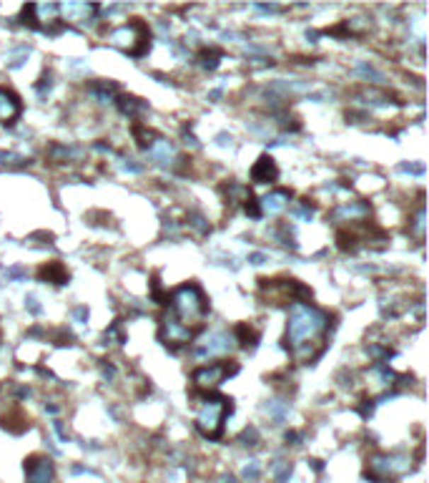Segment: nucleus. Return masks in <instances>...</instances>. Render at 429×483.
<instances>
[{
	"instance_id": "10",
	"label": "nucleus",
	"mask_w": 429,
	"mask_h": 483,
	"mask_svg": "<svg viewBox=\"0 0 429 483\" xmlns=\"http://www.w3.org/2000/svg\"><path fill=\"white\" fill-rule=\"evenodd\" d=\"M101 8L93 3H66V6H58V13L63 16L66 23H81V26H88L96 18Z\"/></svg>"
},
{
	"instance_id": "2",
	"label": "nucleus",
	"mask_w": 429,
	"mask_h": 483,
	"mask_svg": "<svg viewBox=\"0 0 429 483\" xmlns=\"http://www.w3.org/2000/svg\"><path fill=\"white\" fill-rule=\"evenodd\" d=\"M166 305L168 307H166L164 317L173 325H178V328H183L186 333L196 335L198 330L204 328V320L209 315V300H206L204 289L198 284H181L178 289L171 292Z\"/></svg>"
},
{
	"instance_id": "15",
	"label": "nucleus",
	"mask_w": 429,
	"mask_h": 483,
	"mask_svg": "<svg viewBox=\"0 0 429 483\" xmlns=\"http://www.w3.org/2000/svg\"><path fill=\"white\" fill-rule=\"evenodd\" d=\"M367 214H369L367 201H349V204H341L339 209L334 211V219H339V222H347V224H354V222H362V219H367Z\"/></svg>"
},
{
	"instance_id": "21",
	"label": "nucleus",
	"mask_w": 429,
	"mask_h": 483,
	"mask_svg": "<svg viewBox=\"0 0 429 483\" xmlns=\"http://www.w3.org/2000/svg\"><path fill=\"white\" fill-rule=\"evenodd\" d=\"M271 473L276 476V483H284L286 478L292 476V463H284V461H276L271 466Z\"/></svg>"
},
{
	"instance_id": "12",
	"label": "nucleus",
	"mask_w": 429,
	"mask_h": 483,
	"mask_svg": "<svg viewBox=\"0 0 429 483\" xmlns=\"http://www.w3.org/2000/svg\"><path fill=\"white\" fill-rule=\"evenodd\" d=\"M149 156L159 167H166V169H176V161H181L176 149H173V144L166 139H154V144L149 146Z\"/></svg>"
},
{
	"instance_id": "23",
	"label": "nucleus",
	"mask_w": 429,
	"mask_h": 483,
	"mask_svg": "<svg viewBox=\"0 0 429 483\" xmlns=\"http://www.w3.org/2000/svg\"><path fill=\"white\" fill-rule=\"evenodd\" d=\"M241 476L246 478V481H259V476H261V466H259V461H248L246 466H244Z\"/></svg>"
},
{
	"instance_id": "7",
	"label": "nucleus",
	"mask_w": 429,
	"mask_h": 483,
	"mask_svg": "<svg viewBox=\"0 0 429 483\" xmlns=\"http://www.w3.org/2000/svg\"><path fill=\"white\" fill-rule=\"evenodd\" d=\"M236 372H239V365L234 360H214V362H209V365L196 367L191 380H193V388L196 390L209 393V390L219 388L229 375H236Z\"/></svg>"
},
{
	"instance_id": "20",
	"label": "nucleus",
	"mask_w": 429,
	"mask_h": 483,
	"mask_svg": "<svg viewBox=\"0 0 429 483\" xmlns=\"http://www.w3.org/2000/svg\"><path fill=\"white\" fill-rule=\"evenodd\" d=\"M133 136H136L138 146H143V149H149V146L154 144V133L146 131V128H143L141 123H136V126H133Z\"/></svg>"
},
{
	"instance_id": "5",
	"label": "nucleus",
	"mask_w": 429,
	"mask_h": 483,
	"mask_svg": "<svg viewBox=\"0 0 429 483\" xmlns=\"http://www.w3.org/2000/svg\"><path fill=\"white\" fill-rule=\"evenodd\" d=\"M259 294L266 300V305H294V302H304L311 292L297 279H261Z\"/></svg>"
},
{
	"instance_id": "30",
	"label": "nucleus",
	"mask_w": 429,
	"mask_h": 483,
	"mask_svg": "<svg viewBox=\"0 0 429 483\" xmlns=\"http://www.w3.org/2000/svg\"><path fill=\"white\" fill-rule=\"evenodd\" d=\"M123 169H126V172H133V174H138V172H141L143 167H141V164H133V161L128 159L126 164H123Z\"/></svg>"
},
{
	"instance_id": "16",
	"label": "nucleus",
	"mask_w": 429,
	"mask_h": 483,
	"mask_svg": "<svg viewBox=\"0 0 429 483\" xmlns=\"http://www.w3.org/2000/svg\"><path fill=\"white\" fill-rule=\"evenodd\" d=\"M38 277L43 279V282H50V284H66L68 282V270L61 265V262H48V265H43L38 270Z\"/></svg>"
},
{
	"instance_id": "14",
	"label": "nucleus",
	"mask_w": 429,
	"mask_h": 483,
	"mask_svg": "<svg viewBox=\"0 0 429 483\" xmlns=\"http://www.w3.org/2000/svg\"><path fill=\"white\" fill-rule=\"evenodd\" d=\"M251 179L256 184H274L276 179H279V167H276V161L271 159L269 154L259 156V161H256L251 169Z\"/></svg>"
},
{
	"instance_id": "26",
	"label": "nucleus",
	"mask_w": 429,
	"mask_h": 483,
	"mask_svg": "<svg viewBox=\"0 0 429 483\" xmlns=\"http://www.w3.org/2000/svg\"><path fill=\"white\" fill-rule=\"evenodd\" d=\"M0 161H3V164H11V167H23L28 159H23V156H18V154H6V151H3V154H0Z\"/></svg>"
},
{
	"instance_id": "1",
	"label": "nucleus",
	"mask_w": 429,
	"mask_h": 483,
	"mask_svg": "<svg viewBox=\"0 0 429 483\" xmlns=\"http://www.w3.org/2000/svg\"><path fill=\"white\" fill-rule=\"evenodd\" d=\"M329 315L309 302H294L286 322V350L294 362L309 365L326 350Z\"/></svg>"
},
{
	"instance_id": "4",
	"label": "nucleus",
	"mask_w": 429,
	"mask_h": 483,
	"mask_svg": "<svg viewBox=\"0 0 429 483\" xmlns=\"http://www.w3.org/2000/svg\"><path fill=\"white\" fill-rule=\"evenodd\" d=\"M108 43L121 48L123 53H128V56L141 58V56H146L151 48V30L141 18H131L128 23H123V26L110 30Z\"/></svg>"
},
{
	"instance_id": "28",
	"label": "nucleus",
	"mask_w": 429,
	"mask_h": 483,
	"mask_svg": "<svg viewBox=\"0 0 429 483\" xmlns=\"http://www.w3.org/2000/svg\"><path fill=\"white\" fill-rule=\"evenodd\" d=\"M266 260H269V257H266L264 252H253V255H248V262H251V265H264Z\"/></svg>"
},
{
	"instance_id": "11",
	"label": "nucleus",
	"mask_w": 429,
	"mask_h": 483,
	"mask_svg": "<svg viewBox=\"0 0 429 483\" xmlns=\"http://www.w3.org/2000/svg\"><path fill=\"white\" fill-rule=\"evenodd\" d=\"M23 104L13 91L0 89V126H13L21 118Z\"/></svg>"
},
{
	"instance_id": "25",
	"label": "nucleus",
	"mask_w": 429,
	"mask_h": 483,
	"mask_svg": "<svg viewBox=\"0 0 429 483\" xmlns=\"http://www.w3.org/2000/svg\"><path fill=\"white\" fill-rule=\"evenodd\" d=\"M241 440L244 445H259V431H256V428H246L241 433Z\"/></svg>"
},
{
	"instance_id": "27",
	"label": "nucleus",
	"mask_w": 429,
	"mask_h": 483,
	"mask_svg": "<svg viewBox=\"0 0 429 483\" xmlns=\"http://www.w3.org/2000/svg\"><path fill=\"white\" fill-rule=\"evenodd\" d=\"M25 310H30L33 315H38V312H40L38 297H35V294H28V297H25Z\"/></svg>"
},
{
	"instance_id": "31",
	"label": "nucleus",
	"mask_w": 429,
	"mask_h": 483,
	"mask_svg": "<svg viewBox=\"0 0 429 483\" xmlns=\"http://www.w3.org/2000/svg\"><path fill=\"white\" fill-rule=\"evenodd\" d=\"M73 317H76V320H86V317H88V310H86V307H78V310L73 312Z\"/></svg>"
},
{
	"instance_id": "3",
	"label": "nucleus",
	"mask_w": 429,
	"mask_h": 483,
	"mask_svg": "<svg viewBox=\"0 0 429 483\" xmlns=\"http://www.w3.org/2000/svg\"><path fill=\"white\" fill-rule=\"evenodd\" d=\"M231 411H234L231 398H224V395H206V400L198 406V413H196L198 433L211 440L221 438V433H224V423H226V418L231 416Z\"/></svg>"
},
{
	"instance_id": "17",
	"label": "nucleus",
	"mask_w": 429,
	"mask_h": 483,
	"mask_svg": "<svg viewBox=\"0 0 429 483\" xmlns=\"http://www.w3.org/2000/svg\"><path fill=\"white\" fill-rule=\"evenodd\" d=\"M234 340H236L239 348H244V350H253L256 348V343H259V333L248 325V322H241V325H236V330H234Z\"/></svg>"
},
{
	"instance_id": "22",
	"label": "nucleus",
	"mask_w": 429,
	"mask_h": 483,
	"mask_svg": "<svg viewBox=\"0 0 429 483\" xmlns=\"http://www.w3.org/2000/svg\"><path fill=\"white\" fill-rule=\"evenodd\" d=\"M357 73L359 76H364V78H372V84H382L384 81V76H382L377 68H372V66H367V63H359L357 66Z\"/></svg>"
},
{
	"instance_id": "29",
	"label": "nucleus",
	"mask_w": 429,
	"mask_h": 483,
	"mask_svg": "<svg viewBox=\"0 0 429 483\" xmlns=\"http://www.w3.org/2000/svg\"><path fill=\"white\" fill-rule=\"evenodd\" d=\"M402 172H409V174H424V167H422V164H402Z\"/></svg>"
},
{
	"instance_id": "6",
	"label": "nucleus",
	"mask_w": 429,
	"mask_h": 483,
	"mask_svg": "<svg viewBox=\"0 0 429 483\" xmlns=\"http://www.w3.org/2000/svg\"><path fill=\"white\" fill-rule=\"evenodd\" d=\"M412 468L407 455L396 453H377L367 461V476L377 483H391L396 476H402Z\"/></svg>"
},
{
	"instance_id": "18",
	"label": "nucleus",
	"mask_w": 429,
	"mask_h": 483,
	"mask_svg": "<svg viewBox=\"0 0 429 483\" xmlns=\"http://www.w3.org/2000/svg\"><path fill=\"white\" fill-rule=\"evenodd\" d=\"M221 53L219 48H204L201 53H198V61H201V66L206 68V71H216L219 68V61H221Z\"/></svg>"
},
{
	"instance_id": "13",
	"label": "nucleus",
	"mask_w": 429,
	"mask_h": 483,
	"mask_svg": "<svg viewBox=\"0 0 429 483\" xmlns=\"http://www.w3.org/2000/svg\"><path fill=\"white\" fill-rule=\"evenodd\" d=\"M289 201H292V191L274 189L259 201V211L261 214H269V217H276V214H281L289 206Z\"/></svg>"
},
{
	"instance_id": "24",
	"label": "nucleus",
	"mask_w": 429,
	"mask_h": 483,
	"mask_svg": "<svg viewBox=\"0 0 429 483\" xmlns=\"http://www.w3.org/2000/svg\"><path fill=\"white\" fill-rule=\"evenodd\" d=\"M25 56H30V48H28V45H21L18 50H13V53H11V66L13 68L23 66V58H25Z\"/></svg>"
},
{
	"instance_id": "9",
	"label": "nucleus",
	"mask_w": 429,
	"mask_h": 483,
	"mask_svg": "<svg viewBox=\"0 0 429 483\" xmlns=\"http://www.w3.org/2000/svg\"><path fill=\"white\" fill-rule=\"evenodd\" d=\"M25 483H53V463L45 455H30L25 461Z\"/></svg>"
},
{
	"instance_id": "8",
	"label": "nucleus",
	"mask_w": 429,
	"mask_h": 483,
	"mask_svg": "<svg viewBox=\"0 0 429 483\" xmlns=\"http://www.w3.org/2000/svg\"><path fill=\"white\" fill-rule=\"evenodd\" d=\"M234 348H236L234 335L224 333V330H216V333H209L196 345V357L198 360H206V357H224V355H229Z\"/></svg>"
},
{
	"instance_id": "19",
	"label": "nucleus",
	"mask_w": 429,
	"mask_h": 483,
	"mask_svg": "<svg viewBox=\"0 0 429 483\" xmlns=\"http://www.w3.org/2000/svg\"><path fill=\"white\" fill-rule=\"evenodd\" d=\"M266 413H269L274 421H284L286 413H289V403H281V400H271L269 406H266Z\"/></svg>"
},
{
	"instance_id": "32",
	"label": "nucleus",
	"mask_w": 429,
	"mask_h": 483,
	"mask_svg": "<svg viewBox=\"0 0 429 483\" xmlns=\"http://www.w3.org/2000/svg\"><path fill=\"white\" fill-rule=\"evenodd\" d=\"M219 144H221V146H226V144L231 146V136H226V133H221V136H219Z\"/></svg>"
}]
</instances>
